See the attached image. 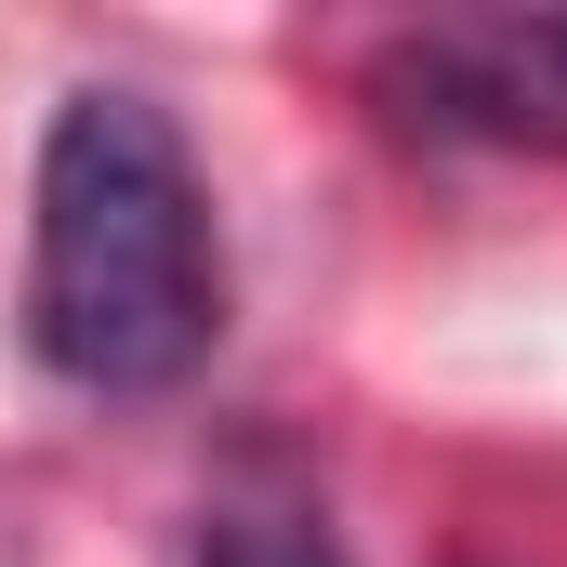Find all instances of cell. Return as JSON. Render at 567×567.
I'll return each mask as SVG.
<instances>
[{"mask_svg": "<svg viewBox=\"0 0 567 567\" xmlns=\"http://www.w3.org/2000/svg\"><path fill=\"white\" fill-rule=\"evenodd\" d=\"M225 330L212 185L133 80H80L40 133V225H27V357L80 396H172Z\"/></svg>", "mask_w": 567, "mask_h": 567, "instance_id": "1", "label": "cell"}, {"mask_svg": "<svg viewBox=\"0 0 567 567\" xmlns=\"http://www.w3.org/2000/svg\"><path fill=\"white\" fill-rule=\"evenodd\" d=\"M370 93L435 145L567 158V13H435L370 53Z\"/></svg>", "mask_w": 567, "mask_h": 567, "instance_id": "2", "label": "cell"}, {"mask_svg": "<svg viewBox=\"0 0 567 567\" xmlns=\"http://www.w3.org/2000/svg\"><path fill=\"white\" fill-rule=\"evenodd\" d=\"M198 567H343V542H330L317 515H251V502H225V515L198 528Z\"/></svg>", "mask_w": 567, "mask_h": 567, "instance_id": "3", "label": "cell"}]
</instances>
